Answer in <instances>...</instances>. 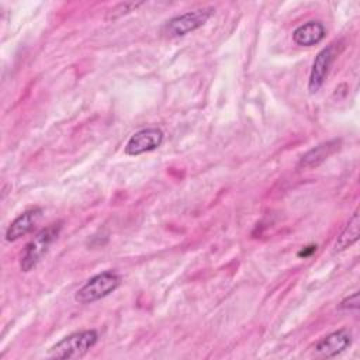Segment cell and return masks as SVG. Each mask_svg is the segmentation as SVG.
Returning <instances> with one entry per match:
<instances>
[{"instance_id":"cell-1","label":"cell","mask_w":360,"mask_h":360,"mask_svg":"<svg viewBox=\"0 0 360 360\" xmlns=\"http://www.w3.org/2000/svg\"><path fill=\"white\" fill-rule=\"evenodd\" d=\"M62 229V222H53L49 226L41 229L24 248L20 259V269L22 271H31L46 253L48 248L58 238Z\"/></svg>"},{"instance_id":"cell-2","label":"cell","mask_w":360,"mask_h":360,"mask_svg":"<svg viewBox=\"0 0 360 360\" xmlns=\"http://www.w3.org/2000/svg\"><path fill=\"white\" fill-rule=\"evenodd\" d=\"M97 332L93 329L75 332L53 345L48 354L52 359H80L97 343Z\"/></svg>"},{"instance_id":"cell-3","label":"cell","mask_w":360,"mask_h":360,"mask_svg":"<svg viewBox=\"0 0 360 360\" xmlns=\"http://www.w3.org/2000/svg\"><path fill=\"white\" fill-rule=\"evenodd\" d=\"M121 284V277L112 271L107 270L103 273H98L89 278L77 291L75 295V300L79 304H90L94 302L108 294H111L114 290L118 288Z\"/></svg>"},{"instance_id":"cell-4","label":"cell","mask_w":360,"mask_h":360,"mask_svg":"<svg viewBox=\"0 0 360 360\" xmlns=\"http://www.w3.org/2000/svg\"><path fill=\"white\" fill-rule=\"evenodd\" d=\"M211 13H212L211 8H200V10L187 11L181 15L173 17L172 20H169L165 24L162 32L169 38L186 35V34L200 28L201 25H204L207 22V20L211 17Z\"/></svg>"},{"instance_id":"cell-5","label":"cell","mask_w":360,"mask_h":360,"mask_svg":"<svg viewBox=\"0 0 360 360\" xmlns=\"http://www.w3.org/2000/svg\"><path fill=\"white\" fill-rule=\"evenodd\" d=\"M163 131L156 127L142 128L131 135L125 145V153L129 156H136L145 152L158 149L163 142Z\"/></svg>"},{"instance_id":"cell-6","label":"cell","mask_w":360,"mask_h":360,"mask_svg":"<svg viewBox=\"0 0 360 360\" xmlns=\"http://www.w3.org/2000/svg\"><path fill=\"white\" fill-rule=\"evenodd\" d=\"M335 55H336L335 44H330L318 52V55L315 56V60L312 63V69H311V75H309V80H308L309 93H316L321 89V86L323 84V82L329 73V69L335 60Z\"/></svg>"},{"instance_id":"cell-7","label":"cell","mask_w":360,"mask_h":360,"mask_svg":"<svg viewBox=\"0 0 360 360\" xmlns=\"http://www.w3.org/2000/svg\"><path fill=\"white\" fill-rule=\"evenodd\" d=\"M352 343V336L346 329L335 330L322 338L315 345V352L322 357H335L345 352Z\"/></svg>"},{"instance_id":"cell-8","label":"cell","mask_w":360,"mask_h":360,"mask_svg":"<svg viewBox=\"0 0 360 360\" xmlns=\"http://www.w3.org/2000/svg\"><path fill=\"white\" fill-rule=\"evenodd\" d=\"M41 215H42V208H39V207H32V208L25 210L8 225V228L6 231V240L14 242V240L20 239L21 236L27 235L35 226V224L39 221Z\"/></svg>"},{"instance_id":"cell-9","label":"cell","mask_w":360,"mask_h":360,"mask_svg":"<svg viewBox=\"0 0 360 360\" xmlns=\"http://www.w3.org/2000/svg\"><path fill=\"white\" fill-rule=\"evenodd\" d=\"M339 148H340V139H332L328 142H322L301 156V159L298 162V167L300 169L316 167L323 160H326L332 153H335Z\"/></svg>"},{"instance_id":"cell-10","label":"cell","mask_w":360,"mask_h":360,"mask_svg":"<svg viewBox=\"0 0 360 360\" xmlns=\"http://www.w3.org/2000/svg\"><path fill=\"white\" fill-rule=\"evenodd\" d=\"M326 30L319 21H308L298 25L292 32V41L300 46H312L325 38Z\"/></svg>"},{"instance_id":"cell-11","label":"cell","mask_w":360,"mask_h":360,"mask_svg":"<svg viewBox=\"0 0 360 360\" xmlns=\"http://www.w3.org/2000/svg\"><path fill=\"white\" fill-rule=\"evenodd\" d=\"M359 226H360V217H359V211L356 210L354 214L350 217L345 229L338 236L335 243V252H342L359 240V233H360Z\"/></svg>"},{"instance_id":"cell-12","label":"cell","mask_w":360,"mask_h":360,"mask_svg":"<svg viewBox=\"0 0 360 360\" xmlns=\"http://www.w3.org/2000/svg\"><path fill=\"white\" fill-rule=\"evenodd\" d=\"M142 3H120V4H117L115 7H112L111 10H110V13H108V15H107V18H117V17H120V15H122V14H127V13H129V11H132V10H135L138 6H141Z\"/></svg>"},{"instance_id":"cell-13","label":"cell","mask_w":360,"mask_h":360,"mask_svg":"<svg viewBox=\"0 0 360 360\" xmlns=\"http://www.w3.org/2000/svg\"><path fill=\"white\" fill-rule=\"evenodd\" d=\"M342 309H357L359 308V292L352 294L340 302Z\"/></svg>"}]
</instances>
